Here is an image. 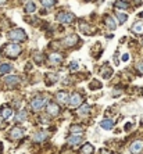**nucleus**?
<instances>
[{
    "label": "nucleus",
    "mask_w": 143,
    "mask_h": 154,
    "mask_svg": "<svg viewBox=\"0 0 143 154\" xmlns=\"http://www.w3.org/2000/svg\"><path fill=\"white\" fill-rule=\"evenodd\" d=\"M8 39H11V40H16V42H22L26 39V33H25L24 29H20V28H17V29H13V31L8 32Z\"/></svg>",
    "instance_id": "1"
},
{
    "label": "nucleus",
    "mask_w": 143,
    "mask_h": 154,
    "mask_svg": "<svg viewBox=\"0 0 143 154\" xmlns=\"http://www.w3.org/2000/svg\"><path fill=\"white\" fill-rule=\"evenodd\" d=\"M20 52H21V47L18 46V45H7V46L4 47V53H6V56L11 57V58L17 57V56L20 54Z\"/></svg>",
    "instance_id": "2"
},
{
    "label": "nucleus",
    "mask_w": 143,
    "mask_h": 154,
    "mask_svg": "<svg viewBox=\"0 0 143 154\" xmlns=\"http://www.w3.org/2000/svg\"><path fill=\"white\" fill-rule=\"evenodd\" d=\"M57 20L63 24H71L74 20H75V16L72 13H60L57 16Z\"/></svg>",
    "instance_id": "3"
},
{
    "label": "nucleus",
    "mask_w": 143,
    "mask_h": 154,
    "mask_svg": "<svg viewBox=\"0 0 143 154\" xmlns=\"http://www.w3.org/2000/svg\"><path fill=\"white\" fill-rule=\"evenodd\" d=\"M129 150H131L132 154H139L143 150V140H135V142L131 145Z\"/></svg>",
    "instance_id": "4"
},
{
    "label": "nucleus",
    "mask_w": 143,
    "mask_h": 154,
    "mask_svg": "<svg viewBox=\"0 0 143 154\" xmlns=\"http://www.w3.org/2000/svg\"><path fill=\"white\" fill-rule=\"evenodd\" d=\"M25 131L22 129V128H18V126H16V128H13L11 129V132H10V138L14 139V140H17V139H21L22 136H24Z\"/></svg>",
    "instance_id": "5"
},
{
    "label": "nucleus",
    "mask_w": 143,
    "mask_h": 154,
    "mask_svg": "<svg viewBox=\"0 0 143 154\" xmlns=\"http://www.w3.org/2000/svg\"><path fill=\"white\" fill-rule=\"evenodd\" d=\"M43 104H45V99H43V97H35V99L31 101V107L33 108L35 111H39V110H42Z\"/></svg>",
    "instance_id": "6"
},
{
    "label": "nucleus",
    "mask_w": 143,
    "mask_h": 154,
    "mask_svg": "<svg viewBox=\"0 0 143 154\" xmlns=\"http://www.w3.org/2000/svg\"><path fill=\"white\" fill-rule=\"evenodd\" d=\"M68 100H70V106L71 107H78L82 103V96H81L79 93H74L71 96V99H68Z\"/></svg>",
    "instance_id": "7"
},
{
    "label": "nucleus",
    "mask_w": 143,
    "mask_h": 154,
    "mask_svg": "<svg viewBox=\"0 0 143 154\" xmlns=\"http://www.w3.org/2000/svg\"><path fill=\"white\" fill-rule=\"evenodd\" d=\"M77 42H78V36H75V35H68V36H65L63 39V43L65 46H72Z\"/></svg>",
    "instance_id": "8"
},
{
    "label": "nucleus",
    "mask_w": 143,
    "mask_h": 154,
    "mask_svg": "<svg viewBox=\"0 0 143 154\" xmlns=\"http://www.w3.org/2000/svg\"><path fill=\"white\" fill-rule=\"evenodd\" d=\"M4 82H6L8 86H14V85H17V83H20V78L16 77V75H8V77L4 78Z\"/></svg>",
    "instance_id": "9"
},
{
    "label": "nucleus",
    "mask_w": 143,
    "mask_h": 154,
    "mask_svg": "<svg viewBox=\"0 0 143 154\" xmlns=\"http://www.w3.org/2000/svg\"><path fill=\"white\" fill-rule=\"evenodd\" d=\"M47 113L50 114V115H57L58 113H60V108H58V106L57 104H54V103H50L47 106Z\"/></svg>",
    "instance_id": "10"
},
{
    "label": "nucleus",
    "mask_w": 143,
    "mask_h": 154,
    "mask_svg": "<svg viewBox=\"0 0 143 154\" xmlns=\"http://www.w3.org/2000/svg\"><path fill=\"white\" fill-rule=\"evenodd\" d=\"M100 126H102L103 129H111L113 126H114V121H113V119H110V118L103 119V121L100 122Z\"/></svg>",
    "instance_id": "11"
},
{
    "label": "nucleus",
    "mask_w": 143,
    "mask_h": 154,
    "mask_svg": "<svg viewBox=\"0 0 143 154\" xmlns=\"http://www.w3.org/2000/svg\"><path fill=\"white\" fill-rule=\"evenodd\" d=\"M11 114H13V110L10 107H1V110H0V115L3 117V118H10L11 117Z\"/></svg>",
    "instance_id": "12"
},
{
    "label": "nucleus",
    "mask_w": 143,
    "mask_h": 154,
    "mask_svg": "<svg viewBox=\"0 0 143 154\" xmlns=\"http://www.w3.org/2000/svg\"><path fill=\"white\" fill-rule=\"evenodd\" d=\"M79 143H82V138L81 136H71L68 139V145L70 146H78Z\"/></svg>",
    "instance_id": "13"
},
{
    "label": "nucleus",
    "mask_w": 143,
    "mask_h": 154,
    "mask_svg": "<svg viewBox=\"0 0 143 154\" xmlns=\"http://www.w3.org/2000/svg\"><path fill=\"white\" fill-rule=\"evenodd\" d=\"M56 97H57V100L60 101V103H67V101H68V99H70V97H68V94H67V93L65 92H58L56 94Z\"/></svg>",
    "instance_id": "14"
},
{
    "label": "nucleus",
    "mask_w": 143,
    "mask_h": 154,
    "mask_svg": "<svg viewBox=\"0 0 143 154\" xmlns=\"http://www.w3.org/2000/svg\"><path fill=\"white\" fill-rule=\"evenodd\" d=\"M49 60H50L52 62H56L57 64V62H60L61 60H63V56H61L60 53H52L50 56H49Z\"/></svg>",
    "instance_id": "15"
},
{
    "label": "nucleus",
    "mask_w": 143,
    "mask_h": 154,
    "mask_svg": "<svg viewBox=\"0 0 143 154\" xmlns=\"http://www.w3.org/2000/svg\"><path fill=\"white\" fill-rule=\"evenodd\" d=\"M132 32L134 33H138V35H142L143 33V22H136L134 26H132Z\"/></svg>",
    "instance_id": "16"
},
{
    "label": "nucleus",
    "mask_w": 143,
    "mask_h": 154,
    "mask_svg": "<svg viewBox=\"0 0 143 154\" xmlns=\"http://www.w3.org/2000/svg\"><path fill=\"white\" fill-rule=\"evenodd\" d=\"M81 153L82 154H93V146H92L90 143H85L83 147H82V150H81Z\"/></svg>",
    "instance_id": "17"
},
{
    "label": "nucleus",
    "mask_w": 143,
    "mask_h": 154,
    "mask_svg": "<svg viewBox=\"0 0 143 154\" xmlns=\"http://www.w3.org/2000/svg\"><path fill=\"white\" fill-rule=\"evenodd\" d=\"M70 131H71L72 135H78V136H79L81 133L83 132V128L79 126V125H72L71 128H70Z\"/></svg>",
    "instance_id": "18"
},
{
    "label": "nucleus",
    "mask_w": 143,
    "mask_h": 154,
    "mask_svg": "<svg viewBox=\"0 0 143 154\" xmlns=\"http://www.w3.org/2000/svg\"><path fill=\"white\" fill-rule=\"evenodd\" d=\"M106 25H107L110 29H115V28H117V24L114 22V20H113L111 17H106Z\"/></svg>",
    "instance_id": "19"
},
{
    "label": "nucleus",
    "mask_w": 143,
    "mask_h": 154,
    "mask_svg": "<svg viewBox=\"0 0 143 154\" xmlns=\"http://www.w3.org/2000/svg\"><path fill=\"white\" fill-rule=\"evenodd\" d=\"M13 69V67L10 64H1L0 65V74H8Z\"/></svg>",
    "instance_id": "20"
},
{
    "label": "nucleus",
    "mask_w": 143,
    "mask_h": 154,
    "mask_svg": "<svg viewBox=\"0 0 143 154\" xmlns=\"http://www.w3.org/2000/svg\"><path fill=\"white\" fill-rule=\"evenodd\" d=\"M46 138H47V133H46V132H38V133L35 135V142H42V140H45Z\"/></svg>",
    "instance_id": "21"
},
{
    "label": "nucleus",
    "mask_w": 143,
    "mask_h": 154,
    "mask_svg": "<svg viewBox=\"0 0 143 154\" xmlns=\"http://www.w3.org/2000/svg\"><path fill=\"white\" fill-rule=\"evenodd\" d=\"M89 111H90V106H87V104H85V106H82V107L79 108V114L81 115H87V114H89Z\"/></svg>",
    "instance_id": "22"
},
{
    "label": "nucleus",
    "mask_w": 143,
    "mask_h": 154,
    "mask_svg": "<svg viewBox=\"0 0 143 154\" xmlns=\"http://www.w3.org/2000/svg\"><path fill=\"white\" fill-rule=\"evenodd\" d=\"M115 7L117 8H128L129 7V4H128L125 0H118V1L115 3Z\"/></svg>",
    "instance_id": "23"
},
{
    "label": "nucleus",
    "mask_w": 143,
    "mask_h": 154,
    "mask_svg": "<svg viewBox=\"0 0 143 154\" xmlns=\"http://www.w3.org/2000/svg\"><path fill=\"white\" fill-rule=\"evenodd\" d=\"M127 18L128 17L125 16V14H122V13H118V11H117V20L119 21V24H124L125 21H127Z\"/></svg>",
    "instance_id": "24"
},
{
    "label": "nucleus",
    "mask_w": 143,
    "mask_h": 154,
    "mask_svg": "<svg viewBox=\"0 0 143 154\" xmlns=\"http://www.w3.org/2000/svg\"><path fill=\"white\" fill-rule=\"evenodd\" d=\"M40 3H42L45 7H52V6L56 3V0H40Z\"/></svg>",
    "instance_id": "25"
},
{
    "label": "nucleus",
    "mask_w": 143,
    "mask_h": 154,
    "mask_svg": "<svg viewBox=\"0 0 143 154\" xmlns=\"http://www.w3.org/2000/svg\"><path fill=\"white\" fill-rule=\"evenodd\" d=\"M113 74V69L111 68H104L103 71H102V75H103L104 78H110Z\"/></svg>",
    "instance_id": "26"
},
{
    "label": "nucleus",
    "mask_w": 143,
    "mask_h": 154,
    "mask_svg": "<svg viewBox=\"0 0 143 154\" xmlns=\"http://www.w3.org/2000/svg\"><path fill=\"white\" fill-rule=\"evenodd\" d=\"M25 10H26L28 13H33V11L36 10V7H35V4H33L32 1H29V3L26 4V7H25Z\"/></svg>",
    "instance_id": "27"
},
{
    "label": "nucleus",
    "mask_w": 143,
    "mask_h": 154,
    "mask_svg": "<svg viewBox=\"0 0 143 154\" xmlns=\"http://www.w3.org/2000/svg\"><path fill=\"white\" fill-rule=\"evenodd\" d=\"M81 31L86 32L87 35H92V31H90V28H89V25H86V24H81Z\"/></svg>",
    "instance_id": "28"
},
{
    "label": "nucleus",
    "mask_w": 143,
    "mask_h": 154,
    "mask_svg": "<svg viewBox=\"0 0 143 154\" xmlns=\"http://www.w3.org/2000/svg\"><path fill=\"white\" fill-rule=\"evenodd\" d=\"M25 117H26V113H25L24 110H22V111H20V114L17 115V121H22Z\"/></svg>",
    "instance_id": "29"
},
{
    "label": "nucleus",
    "mask_w": 143,
    "mask_h": 154,
    "mask_svg": "<svg viewBox=\"0 0 143 154\" xmlns=\"http://www.w3.org/2000/svg\"><path fill=\"white\" fill-rule=\"evenodd\" d=\"M136 69H138V71H139V72L143 75V61H138V62H136Z\"/></svg>",
    "instance_id": "30"
},
{
    "label": "nucleus",
    "mask_w": 143,
    "mask_h": 154,
    "mask_svg": "<svg viewBox=\"0 0 143 154\" xmlns=\"http://www.w3.org/2000/svg\"><path fill=\"white\" fill-rule=\"evenodd\" d=\"M70 69H71V71H77V69H78V62H71Z\"/></svg>",
    "instance_id": "31"
},
{
    "label": "nucleus",
    "mask_w": 143,
    "mask_h": 154,
    "mask_svg": "<svg viewBox=\"0 0 143 154\" xmlns=\"http://www.w3.org/2000/svg\"><path fill=\"white\" fill-rule=\"evenodd\" d=\"M128 58H129V54H124L122 56V61H128Z\"/></svg>",
    "instance_id": "32"
},
{
    "label": "nucleus",
    "mask_w": 143,
    "mask_h": 154,
    "mask_svg": "<svg viewBox=\"0 0 143 154\" xmlns=\"http://www.w3.org/2000/svg\"><path fill=\"white\" fill-rule=\"evenodd\" d=\"M131 126H132V123H127V125H125V129H131Z\"/></svg>",
    "instance_id": "33"
},
{
    "label": "nucleus",
    "mask_w": 143,
    "mask_h": 154,
    "mask_svg": "<svg viewBox=\"0 0 143 154\" xmlns=\"http://www.w3.org/2000/svg\"><path fill=\"white\" fill-rule=\"evenodd\" d=\"M102 154H111V153H110V151H106V150H103V151H102Z\"/></svg>",
    "instance_id": "34"
},
{
    "label": "nucleus",
    "mask_w": 143,
    "mask_h": 154,
    "mask_svg": "<svg viewBox=\"0 0 143 154\" xmlns=\"http://www.w3.org/2000/svg\"><path fill=\"white\" fill-rule=\"evenodd\" d=\"M142 1H143V0H135V3H136V4H139V3H142Z\"/></svg>",
    "instance_id": "35"
},
{
    "label": "nucleus",
    "mask_w": 143,
    "mask_h": 154,
    "mask_svg": "<svg viewBox=\"0 0 143 154\" xmlns=\"http://www.w3.org/2000/svg\"><path fill=\"white\" fill-rule=\"evenodd\" d=\"M3 3H6V0H0V4H3Z\"/></svg>",
    "instance_id": "36"
},
{
    "label": "nucleus",
    "mask_w": 143,
    "mask_h": 154,
    "mask_svg": "<svg viewBox=\"0 0 143 154\" xmlns=\"http://www.w3.org/2000/svg\"><path fill=\"white\" fill-rule=\"evenodd\" d=\"M140 17H142V18H143V13H142V14H140Z\"/></svg>",
    "instance_id": "37"
},
{
    "label": "nucleus",
    "mask_w": 143,
    "mask_h": 154,
    "mask_svg": "<svg viewBox=\"0 0 143 154\" xmlns=\"http://www.w3.org/2000/svg\"><path fill=\"white\" fill-rule=\"evenodd\" d=\"M142 45H143V39H142Z\"/></svg>",
    "instance_id": "38"
}]
</instances>
